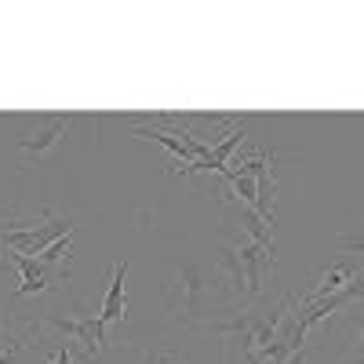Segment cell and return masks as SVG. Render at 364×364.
I'll list each match as a JSON object with an SVG mask.
<instances>
[{
	"mask_svg": "<svg viewBox=\"0 0 364 364\" xmlns=\"http://www.w3.org/2000/svg\"><path fill=\"white\" fill-rule=\"evenodd\" d=\"M357 360L364 364V331H360V343H357Z\"/></svg>",
	"mask_w": 364,
	"mask_h": 364,
	"instance_id": "4fadbf2b",
	"label": "cell"
},
{
	"mask_svg": "<svg viewBox=\"0 0 364 364\" xmlns=\"http://www.w3.org/2000/svg\"><path fill=\"white\" fill-rule=\"evenodd\" d=\"M339 252L350 255H364V226H343L339 233Z\"/></svg>",
	"mask_w": 364,
	"mask_h": 364,
	"instance_id": "9c48e42d",
	"label": "cell"
},
{
	"mask_svg": "<svg viewBox=\"0 0 364 364\" xmlns=\"http://www.w3.org/2000/svg\"><path fill=\"white\" fill-rule=\"evenodd\" d=\"M70 245H73V233H66V237H58L55 245H51V248H48L44 255H41V262H44V266H55V262L63 259V255H70Z\"/></svg>",
	"mask_w": 364,
	"mask_h": 364,
	"instance_id": "30bf717a",
	"label": "cell"
},
{
	"mask_svg": "<svg viewBox=\"0 0 364 364\" xmlns=\"http://www.w3.org/2000/svg\"><path fill=\"white\" fill-rule=\"evenodd\" d=\"M240 230H245V233H248V240H255L259 248H266V252L277 255V245H273V226L259 215V211H252L248 204L240 208Z\"/></svg>",
	"mask_w": 364,
	"mask_h": 364,
	"instance_id": "ba28073f",
	"label": "cell"
},
{
	"mask_svg": "<svg viewBox=\"0 0 364 364\" xmlns=\"http://www.w3.org/2000/svg\"><path fill=\"white\" fill-rule=\"evenodd\" d=\"M33 132H26L18 135V149H22V157L26 161H37L44 154H51L55 146H63L66 135H70V124H73V117H63V113H44V117H33Z\"/></svg>",
	"mask_w": 364,
	"mask_h": 364,
	"instance_id": "7a4b0ae2",
	"label": "cell"
},
{
	"mask_svg": "<svg viewBox=\"0 0 364 364\" xmlns=\"http://www.w3.org/2000/svg\"><path fill=\"white\" fill-rule=\"evenodd\" d=\"M11 262H15L18 273H22V281H18V288H15V299L41 295V291H51V288H58V284H66V273H55L51 266H44V262L33 259V255H15V252H11Z\"/></svg>",
	"mask_w": 364,
	"mask_h": 364,
	"instance_id": "3957f363",
	"label": "cell"
},
{
	"mask_svg": "<svg viewBox=\"0 0 364 364\" xmlns=\"http://www.w3.org/2000/svg\"><path fill=\"white\" fill-rule=\"evenodd\" d=\"M0 211H4V204H0Z\"/></svg>",
	"mask_w": 364,
	"mask_h": 364,
	"instance_id": "5bb4252c",
	"label": "cell"
},
{
	"mask_svg": "<svg viewBox=\"0 0 364 364\" xmlns=\"http://www.w3.org/2000/svg\"><path fill=\"white\" fill-rule=\"evenodd\" d=\"M233 248H237L240 269H245V299H255V295L262 291V277H266V269H273V252L259 248L255 240H248V237L233 240Z\"/></svg>",
	"mask_w": 364,
	"mask_h": 364,
	"instance_id": "277c9868",
	"label": "cell"
},
{
	"mask_svg": "<svg viewBox=\"0 0 364 364\" xmlns=\"http://www.w3.org/2000/svg\"><path fill=\"white\" fill-rule=\"evenodd\" d=\"M360 273V266L357 262H350V259H339V262H331V266H324L321 273H317V281H314V288H310V295L302 299V302H317V299H328V295H336V291H343L353 277Z\"/></svg>",
	"mask_w": 364,
	"mask_h": 364,
	"instance_id": "8992f818",
	"label": "cell"
},
{
	"mask_svg": "<svg viewBox=\"0 0 364 364\" xmlns=\"http://www.w3.org/2000/svg\"><path fill=\"white\" fill-rule=\"evenodd\" d=\"M48 364H77V360H73V353H70V346H63V350H58V353H55V357H51Z\"/></svg>",
	"mask_w": 364,
	"mask_h": 364,
	"instance_id": "8fae6325",
	"label": "cell"
},
{
	"mask_svg": "<svg viewBox=\"0 0 364 364\" xmlns=\"http://www.w3.org/2000/svg\"><path fill=\"white\" fill-rule=\"evenodd\" d=\"M211 295H215V288H211V281H208V266L190 259V262H182L175 269V277L168 281V310L182 324H193L204 314V306L211 302Z\"/></svg>",
	"mask_w": 364,
	"mask_h": 364,
	"instance_id": "6da1fadb",
	"label": "cell"
},
{
	"mask_svg": "<svg viewBox=\"0 0 364 364\" xmlns=\"http://www.w3.org/2000/svg\"><path fill=\"white\" fill-rule=\"evenodd\" d=\"M44 324H51V328H58V331H66V336H73V339L84 346L87 357H95V353L106 346V324H102L99 317H80V321H73V317L44 314Z\"/></svg>",
	"mask_w": 364,
	"mask_h": 364,
	"instance_id": "5b68a950",
	"label": "cell"
},
{
	"mask_svg": "<svg viewBox=\"0 0 364 364\" xmlns=\"http://www.w3.org/2000/svg\"><path fill=\"white\" fill-rule=\"evenodd\" d=\"M284 364H306V346H302V350H295V353H291Z\"/></svg>",
	"mask_w": 364,
	"mask_h": 364,
	"instance_id": "7c38bea8",
	"label": "cell"
},
{
	"mask_svg": "<svg viewBox=\"0 0 364 364\" xmlns=\"http://www.w3.org/2000/svg\"><path fill=\"white\" fill-rule=\"evenodd\" d=\"M124 281H128V262H117L113 277H109V288H106V299H102V314H99L102 324H124V317H128Z\"/></svg>",
	"mask_w": 364,
	"mask_h": 364,
	"instance_id": "52a82bcc",
	"label": "cell"
}]
</instances>
